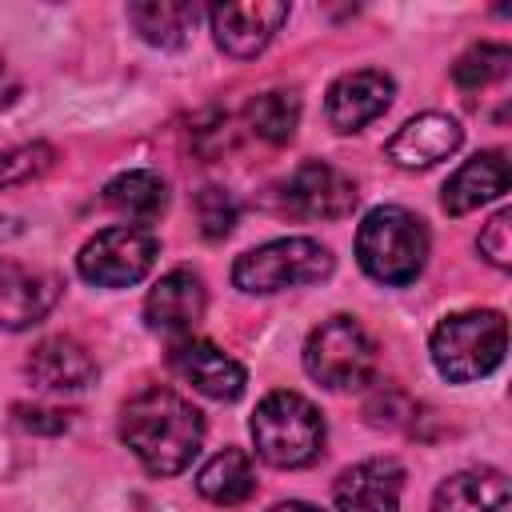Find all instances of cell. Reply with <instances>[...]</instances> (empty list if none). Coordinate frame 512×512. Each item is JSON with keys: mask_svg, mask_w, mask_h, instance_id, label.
Here are the masks:
<instances>
[{"mask_svg": "<svg viewBox=\"0 0 512 512\" xmlns=\"http://www.w3.org/2000/svg\"><path fill=\"white\" fill-rule=\"evenodd\" d=\"M120 440L152 476L184 472L204 444V416L172 388H144L120 412Z\"/></svg>", "mask_w": 512, "mask_h": 512, "instance_id": "obj_1", "label": "cell"}, {"mask_svg": "<svg viewBox=\"0 0 512 512\" xmlns=\"http://www.w3.org/2000/svg\"><path fill=\"white\" fill-rule=\"evenodd\" d=\"M356 260L376 284H388V288L412 284L428 260L424 220L396 204L372 208L356 232Z\"/></svg>", "mask_w": 512, "mask_h": 512, "instance_id": "obj_2", "label": "cell"}, {"mask_svg": "<svg viewBox=\"0 0 512 512\" xmlns=\"http://www.w3.org/2000/svg\"><path fill=\"white\" fill-rule=\"evenodd\" d=\"M428 352H432L436 372L444 380H452V384H468V380H480V376L496 372L504 364V352H508L504 312L468 308V312L444 316L432 328Z\"/></svg>", "mask_w": 512, "mask_h": 512, "instance_id": "obj_3", "label": "cell"}, {"mask_svg": "<svg viewBox=\"0 0 512 512\" xmlns=\"http://www.w3.org/2000/svg\"><path fill=\"white\" fill-rule=\"evenodd\" d=\"M252 444L272 468H304L324 448V416L300 392H268L252 412Z\"/></svg>", "mask_w": 512, "mask_h": 512, "instance_id": "obj_4", "label": "cell"}, {"mask_svg": "<svg viewBox=\"0 0 512 512\" xmlns=\"http://www.w3.org/2000/svg\"><path fill=\"white\" fill-rule=\"evenodd\" d=\"M332 276V252L312 236H280L260 248H248L232 264V280L248 296H268L300 284H320Z\"/></svg>", "mask_w": 512, "mask_h": 512, "instance_id": "obj_5", "label": "cell"}, {"mask_svg": "<svg viewBox=\"0 0 512 512\" xmlns=\"http://www.w3.org/2000/svg\"><path fill=\"white\" fill-rule=\"evenodd\" d=\"M304 372L332 392L364 388L376 372V344L352 316H328L304 344Z\"/></svg>", "mask_w": 512, "mask_h": 512, "instance_id": "obj_6", "label": "cell"}, {"mask_svg": "<svg viewBox=\"0 0 512 512\" xmlns=\"http://www.w3.org/2000/svg\"><path fill=\"white\" fill-rule=\"evenodd\" d=\"M156 236L140 224H112L104 232H96L80 256H76V268L88 284L96 288H128V284H140L152 264H156Z\"/></svg>", "mask_w": 512, "mask_h": 512, "instance_id": "obj_7", "label": "cell"}, {"mask_svg": "<svg viewBox=\"0 0 512 512\" xmlns=\"http://www.w3.org/2000/svg\"><path fill=\"white\" fill-rule=\"evenodd\" d=\"M360 192H356V180L344 176L340 168L324 164V160H308L300 164L284 192H280V204L284 212L300 216V220H340L356 208Z\"/></svg>", "mask_w": 512, "mask_h": 512, "instance_id": "obj_8", "label": "cell"}, {"mask_svg": "<svg viewBox=\"0 0 512 512\" xmlns=\"http://www.w3.org/2000/svg\"><path fill=\"white\" fill-rule=\"evenodd\" d=\"M208 20H212L216 44H220L228 56L248 60V56H256V52H264L268 40L280 32V24L288 20V4H280V0L216 4V8H208Z\"/></svg>", "mask_w": 512, "mask_h": 512, "instance_id": "obj_9", "label": "cell"}, {"mask_svg": "<svg viewBox=\"0 0 512 512\" xmlns=\"http://www.w3.org/2000/svg\"><path fill=\"white\" fill-rule=\"evenodd\" d=\"M204 308H208L204 280L192 268H172L152 284V292L144 300V320L160 336H184L188 340V332L204 320Z\"/></svg>", "mask_w": 512, "mask_h": 512, "instance_id": "obj_10", "label": "cell"}, {"mask_svg": "<svg viewBox=\"0 0 512 512\" xmlns=\"http://www.w3.org/2000/svg\"><path fill=\"white\" fill-rule=\"evenodd\" d=\"M396 96V84L388 72L376 68H360V72H344L324 100V116L336 132H360L364 124H372L376 116L388 112Z\"/></svg>", "mask_w": 512, "mask_h": 512, "instance_id": "obj_11", "label": "cell"}, {"mask_svg": "<svg viewBox=\"0 0 512 512\" xmlns=\"http://www.w3.org/2000/svg\"><path fill=\"white\" fill-rule=\"evenodd\" d=\"M56 300H60L56 276L16 260H0V328L8 332L32 328L52 312Z\"/></svg>", "mask_w": 512, "mask_h": 512, "instance_id": "obj_12", "label": "cell"}, {"mask_svg": "<svg viewBox=\"0 0 512 512\" xmlns=\"http://www.w3.org/2000/svg\"><path fill=\"white\" fill-rule=\"evenodd\" d=\"M168 364L180 380H188L196 392H204L212 400H240L244 396V384H248L244 364L208 340H180L172 348Z\"/></svg>", "mask_w": 512, "mask_h": 512, "instance_id": "obj_13", "label": "cell"}, {"mask_svg": "<svg viewBox=\"0 0 512 512\" xmlns=\"http://www.w3.org/2000/svg\"><path fill=\"white\" fill-rule=\"evenodd\" d=\"M404 492V468L392 456H372L340 472L332 500L340 512H396Z\"/></svg>", "mask_w": 512, "mask_h": 512, "instance_id": "obj_14", "label": "cell"}, {"mask_svg": "<svg viewBox=\"0 0 512 512\" xmlns=\"http://www.w3.org/2000/svg\"><path fill=\"white\" fill-rule=\"evenodd\" d=\"M464 140V128L456 116L448 112H420L412 120H404L396 128V136L384 144L388 160H396L400 168H432L440 160H448Z\"/></svg>", "mask_w": 512, "mask_h": 512, "instance_id": "obj_15", "label": "cell"}, {"mask_svg": "<svg viewBox=\"0 0 512 512\" xmlns=\"http://www.w3.org/2000/svg\"><path fill=\"white\" fill-rule=\"evenodd\" d=\"M24 372L40 392H60L64 396V392H84L96 380V360L72 336H44L32 348Z\"/></svg>", "mask_w": 512, "mask_h": 512, "instance_id": "obj_16", "label": "cell"}, {"mask_svg": "<svg viewBox=\"0 0 512 512\" xmlns=\"http://www.w3.org/2000/svg\"><path fill=\"white\" fill-rule=\"evenodd\" d=\"M508 152L504 148H488V152H476L472 160H464L448 184H444V212L448 216H464V212H476L480 204L496 200L508 192Z\"/></svg>", "mask_w": 512, "mask_h": 512, "instance_id": "obj_17", "label": "cell"}, {"mask_svg": "<svg viewBox=\"0 0 512 512\" xmlns=\"http://www.w3.org/2000/svg\"><path fill=\"white\" fill-rule=\"evenodd\" d=\"M432 512H508V480L496 468L452 472L436 488Z\"/></svg>", "mask_w": 512, "mask_h": 512, "instance_id": "obj_18", "label": "cell"}, {"mask_svg": "<svg viewBox=\"0 0 512 512\" xmlns=\"http://www.w3.org/2000/svg\"><path fill=\"white\" fill-rule=\"evenodd\" d=\"M196 20H200V4H192V0H144V4H128V24L152 48H180L188 40V32L196 28Z\"/></svg>", "mask_w": 512, "mask_h": 512, "instance_id": "obj_19", "label": "cell"}, {"mask_svg": "<svg viewBox=\"0 0 512 512\" xmlns=\"http://www.w3.org/2000/svg\"><path fill=\"white\" fill-rule=\"evenodd\" d=\"M196 492L212 504H244L252 492H256V472H252V460L244 448H224L216 452L200 472H196Z\"/></svg>", "mask_w": 512, "mask_h": 512, "instance_id": "obj_20", "label": "cell"}, {"mask_svg": "<svg viewBox=\"0 0 512 512\" xmlns=\"http://www.w3.org/2000/svg\"><path fill=\"white\" fill-rule=\"evenodd\" d=\"M104 200L128 220H156L168 204V184L148 168H132L104 184Z\"/></svg>", "mask_w": 512, "mask_h": 512, "instance_id": "obj_21", "label": "cell"}, {"mask_svg": "<svg viewBox=\"0 0 512 512\" xmlns=\"http://www.w3.org/2000/svg\"><path fill=\"white\" fill-rule=\"evenodd\" d=\"M300 124V96L292 88H272V92H260L252 104H248V128L268 140V144H288L292 132Z\"/></svg>", "mask_w": 512, "mask_h": 512, "instance_id": "obj_22", "label": "cell"}, {"mask_svg": "<svg viewBox=\"0 0 512 512\" xmlns=\"http://www.w3.org/2000/svg\"><path fill=\"white\" fill-rule=\"evenodd\" d=\"M508 68H512V52H508V44H492V40H484V44H472V48L452 64V80H456L460 88L476 92V88H488V84L504 80Z\"/></svg>", "mask_w": 512, "mask_h": 512, "instance_id": "obj_23", "label": "cell"}, {"mask_svg": "<svg viewBox=\"0 0 512 512\" xmlns=\"http://www.w3.org/2000/svg\"><path fill=\"white\" fill-rule=\"evenodd\" d=\"M236 196L228 192V188H220V184H208V188H200V196H196V220H200V236L204 240H224L228 232H232V224H236Z\"/></svg>", "mask_w": 512, "mask_h": 512, "instance_id": "obj_24", "label": "cell"}, {"mask_svg": "<svg viewBox=\"0 0 512 512\" xmlns=\"http://www.w3.org/2000/svg\"><path fill=\"white\" fill-rule=\"evenodd\" d=\"M364 416L372 428H408L416 420V400L396 384H384L364 400Z\"/></svg>", "mask_w": 512, "mask_h": 512, "instance_id": "obj_25", "label": "cell"}, {"mask_svg": "<svg viewBox=\"0 0 512 512\" xmlns=\"http://www.w3.org/2000/svg\"><path fill=\"white\" fill-rule=\"evenodd\" d=\"M48 164H52V148H48V144L8 148V152H0V188L20 184V180H32V176H40Z\"/></svg>", "mask_w": 512, "mask_h": 512, "instance_id": "obj_26", "label": "cell"}, {"mask_svg": "<svg viewBox=\"0 0 512 512\" xmlns=\"http://www.w3.org/2000/svg\"><path fill=\"white\" fill-rule=\"evenodd\" d=\"M508 232H512V212L508 208H500L480 232V256H488V264H496V268L512 264V236Z\"/></svg>", "mask_w": 512, "mask_h": 512, "instance_id": "obj_27", "label": "cell"}, {"mask_svg": "<svg viewBox=\"0 0 512 512\" xmlns=\"http://www.w3.org/2000/svg\"><path fill=\"white\" fill-rule=\"evenodd\" d=\"M16 420L20 428L28 432H44V436H60L68 428V412H56V408H16Z\"/></svg>", "mask_w": 512, "mask_h": 512, "instance_id": "obj_28", "label": "cell"}, {"mask_svg": "<svg viewBox=\"0 0 512 512\" xmlns=\"http://www.w3.org/2000/svg\"><path fill=\"white\" fill-rule=\"evenodd\" d=\"M12 96H16V80H12V76H8V68L0 64V108H4Z\"/></svg>", "mask_w": 512, "mask_h": 512, "instance_id": "obj_29", "label": "cell"}, {"mask_svg": "<svg viewBox=\"0 0 512 512\" xmlns=\"http://www.w3.org/2000/svg\"><path fill=\"white\" fill-rule=\"evenodd\" d=\"M268 512H320V508H312V504H304V500H284V504H272Z\"/></svg>", "mask_w": 512, "mask_h": 512, "instance_id": "obj_30", "label": "cell"}]
</instances>
